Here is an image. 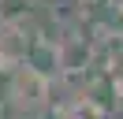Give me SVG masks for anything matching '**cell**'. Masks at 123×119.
<instances>
[{
  "instance_id": "cell-7",
  "label": "cell",
  "mask_w": 123,
  "mask_h": 119,
  "mask_svg": "<svg viewBox=\"0 0 123 119\" xmlns=\"http://www.w3.org/2000/svg\"><path fill=\"white\" fill-rule=\"evenodd\" d=\"M4 74H8V71H0V78H4Z\"/></svg>"
},
{
  "instance_id": "cell-4",
  "label": "cell",
  "mask_w": 123,
  "mask_h": 119,
  "mask_svg": "<svg viewBox=\"0 0 123 119\" xmlns=\"http://www.w3.org/2000/svg\"><path fill=\"white\" fill-rule=\"evenodd\" d=\"M37 0H0V22H30Z\"/></svg>"
},
{
  "instance_id": "cell-2",
  "label": "cell",
  "mask_w": 123,
  "mask_h": 119,
  "mask_svg": "<svg viewBox=\"0 0 123 119\" xmlns=\"http://www.w3.org/2000/svg\"><path fill=\"white\" fill-rule=\"evenodd\" d=\"M93 37L82 34V30H71V34L56 37V60H60V78H71V74H86L93 67Z\"/></svg>"
},
{
  "instance_id": "cell-3",
  "label": "cell",
  "mask_w": 123,
  "mask_h": 119,
  "mask_svg": "<svg viewBox=\"0 0 123 119\" xmlns=\"http://www.w3.org/2000/svg\"><path fill=\"white\" fill-rule=\"evenodd\" d=\"M30 22H0V71H11L26 60Z\"/></svg>"
},
{
  "instance_id": "cell-5",
  "label": "cell",
  "mask_w": 123,
  "mask_h": 119,
  "mask_svg": "<svg viewBox=\"0 0 123 119\" xmlns=\"http://www.w3.org/2000/svg\"><path fill=\"white\" fill-rule=\"evenodd\" d=\"M0 119H11V115H8V112H4V108H0Z\"/></svg>"
},
{
  "instance_id": "cell-1",
  "label": "cell",
  "mask_w": 123,
  "mask_h": 119,
  "mask_svg": "<svg viewBox=\"0 0 123 119\" xmlns=\"http://www.w3.org/2000/svg\"><path fill=\"white\" fill-rule=\"evenodd\" d=\"M52 86L45 74H37L34 67L19 63L8 71V97H4V112L11 119H37L52 101Z\"/></svg>"
},
{
  "instance_id": "cell-6",
  "label": "cell",
  "mask_w": 123,
  "mask_h": 119,
  "mask_svg": "<svg viewBox=\"0 0 123 119\" xmlns=\"http://www.w3.org/2000/svg\"><path fill=\"white\" fill-rule=\"evenodd\" d=\"M119 19H123V0H119Z\"/></svg>"
}]
</instances>
